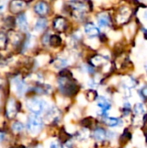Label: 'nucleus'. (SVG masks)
Listing matches in <instances>:
<instances>
[{
	"mask_svg": "<svg viewBox=\"0 0 147 148\" xmlns=\"http://www.w3.org/2000/svg\"><path fill=\"white\" fill-rule=\"evenodd\" d=\"M27 108L30 112L35 114V115H38L45 110L46 103L40 99L33 98L27 101Z\"/></svg>",
	"mask_w": 147,
	"mask_h": 148,
	"instance_id": "nucleus-1",
	"label": "nucleus"
},
{
	"mask_svg": "<svg viewBox=\"0 0 147 148\" xmlns=\"http://www.w3.org/2000/svg\"><path fill=\"white\" fill-rule=\"evenodd\" d=\"M59 85H60L61 91L68 95H75L78 91L76 85L73 83L68 79V77H62V79L59 81Z\"/></svg>",
	"mask_w": 147,
	"mask_h": 148,
	"instance_id": "nucleus-2",
	"label": "nucleus"
},
{
	"mask_svg": "<svg viewBox=\"0 0 147 148\" xmlns=\"http://www.w3.org/2000/svg\"><path fill=\"white\" fill-rule=\"evenodd\" d=\"M27 127L30 134H37L42 128V121L37 115H31L28 120Z\"/></svg>",
	"mask_w": 147,
	"mask_h": 148,
	"instance_id": "nucleus-3",
	"label": "nucleus"
},
{
	"mask_svg": "<svg viewBox=\"0 0 147 148\" xmlns=\"http://www.w3.org/2000/svg\"><path fill=\"white\" fill-rule=\"evenodd\" d=\"M19 103L14 99V98H10L7 101L6 104V116L9 119H13L16 117L17 113L19 112Z\"/></svg>",
	"mask_w": 147,
	"mask_h": 148,
	"instance_id": "nucleus-4",
	"label": "nucleus"
},
{
	"mask_svg": "<svg viewBox=\"0 0 147 148\" xmlns=\"http://www.w3.org/2000/svg\"><path fill=\"white\" fill-rule=\"evenodd\" d=\"M26 5L25 2L23 1H12L10 3V11L12 14H20Z\"/></svg>",
	"mask_w": 147,
	"mask_h": 148,
	"instance_id": "nucleus-5",
	"label": "nucleus"
},
{
	"mask_svg": "<svg viewBox=\"0 0 147 148\" xmlns=\"http://www.w3.org/2000/svg\"><path fill=\"white\" fill-rule=\"evenodd\" d=\"M35 11L40 16H45L48 14L49 10V7L47 3L45 2H39L35 5Z\"/></svg>",
	"mask_w": 147,
	"mask_h": 148,
	"instance_id": "nucleus-6",
	"label": "nucleus"
},
{
	"mask_svg": "<svg viewBox=\"0 0 147 148\" xmlns=\"http://www.w3.org/2000/svg\"><path fill=\"white\" fill-rule=\"evenodd\" d=\"M85 32L88 36L91 37H95L100 35V29L94 23H87L85 25Z\"/></svg>",
	"mask_w": 147,
	"mask_h": 148,
	"instance_id": "nucleus-7",
	"label": "nucleus"
},
{
	"mask_svg": "<svg viewBox=\"0 0 147 148\" xmlns=\"http://www.w3.org/2000/svg\"><path fill=\"white\" fill-rule=\"evenodd\" d=\"M97 106H98L104 113L107 112V110H109L110 108H111V104H110L109 101H108L107 98L103 97V96L98 97V99H97Z\"/></svg>",
	"mask_w": 147,
	"mask_h": 148,
	"instance_id": "nucleus-8",
	"label": "nucleus"
},
{
	"mask_svg": "<svg viewBox=\"0 0 147 148\" xmlns=\"http://www.w3.org/2000/svg\"><path fill=\"white\" fill-rule=\"evenodd\" d=\"M16 23H17V25L21 30L26 31L28 29V22H27L26 16L24 14H19L18 15V16L16 18Z\"/></svg>",
	"mask_w": 147,
	"mask_h": 148,
	"instance_id": "nucleus-9",
	"label": "nucleus"
},
{
	"mask_svg": "<svg viewBox=\"0 0 147 148\" xmlns=\"http://www.w3.org/2000/svg\"><path fill=\"white\" fill-rule=\"evenodd\" d=\"M104 122L112 127H115L118 126H121L123 124V121L119 119V118H115V117H106L104 119Z\"/></svg>",
	"mask_w": 147,
	"mask_h": 148,
	"instance_id": "nucleus-10",
	"label": "nucleus"
},
{
	"mask_svg": "<svg viewBox=\"0 0 147 148\" xmlns=\"http://www.w3.org/2000/svg\"><path fill=\"white\" fill-rule=\"evenodd\" d=\"M110 17L107 14H100L98 16V23L101 27H108L110 25Z\"/></svg>",
	"mask_w": 147,
	"mask_h": 148,
	"instance_id": "nucleus-11",
	"label": "nucleus"
},
{
	"mask_svg": "<svg viewBox=\"0 0 147 148\" xmlns=\"http://www.w3.org/2000/svg\"><path fill=\"white\" fill-rule=\"evenodd\" d=\"M94 137L95 140H97L98 141H102L106 139L107 137V133L104 129L102 128H97L94 130Z\"/></svg>",
	"mask_w": 147,
	"mask_h": 148,
	"instance_id": "nucleus-12",
	"label": "nucleus"
},
{
	"mask_svg": "<svg viewBox=\"0 0 147 148\" xmlns=\"http://www.w3.org/2000/svg\"><path fill=\"white\" fill-rule=\"evenodd\" d=\"M66 26V21L63 17H57L54 21V27L57 30H62Z\"/></svg>",
	"mask_w": 147,
	"mask_h": 148,
	"instance_id": "nucleus-13",
	"label": "nucleus"
},
{
	"mask_svg": "<svg viewBox=\"0 0 147 148\" xmlns=\"http://www.w3.org/2000/svg\"><path fill=\"white\" fill-rule=\"evenodd\" d=\"M47 24H48V22L45 18H39L36 23L35 28L37 31H42L47 27Z\"/></svg>",
	"mask_w": 147,
	"mask_h": 148,
	"instance_id": "nucleus-14",
	"label": "nucleus"
},
{
	"mask_svg": "<svg viewBox=\"0 0 147 148\" xmlns=\"http://www.w3.org/2000/svg\"><path fill=\"white\" fill-rule=\"evenodd\" d=\"M27 89V86L23 81H17L16 82V91L19 95H22L24 94V92Z\"/></svg>",
	"mask_w": 147,
	"mask_h": 148,
	"instance_id": "nucleus-15",
	"label": "nucleus"
},
{
	"mask_svg": "<svg viewBox=\"0 0 147 148\" xmlns=\"http://www.w3.org/2000/svg\"><path fill=\"white\" fill-rule=\"evenodd\" d=\"M8 43V37L4 32H0V49H5Z\"/></svg>",
	"mask_w": 147,
	"mask_h": 148,
	"instance_id": "nucleus-16",
	"label": "nucleus"
},
{
	"mask_svg": "<svg viewBox=\"0 0 147 148\" xmlns=\"http://www.w3.org/2000/svg\"><path fill=\"white\" fill-rule=\"evenodd\" d=\"M61 42H62L61 38L58 36H56V35H53L49 38V43L53 47H58L61 44Z\"/></svg>",
	"mask_w": 147,
	"mask_h": 148,
	"instance_id": "nucleus-17",
	"label": "nucleus"
},
{
	"mask_svg": "<svg viewBox=\"0 0 147 148\" xmlns=\"http://www.w3.org/2000/svg\"><path fill=\"white\" fill-rule=\"evenodd\" d=\"M133 111H134V113H135L136 114L141 115V114H143L145 113V107H144V105L141 104V103H137V104L134 106V108H133Z\"/></svg>",
	"mask_w": 147,
	"mask_h": 148,
	"instance_id": "nucleus-18",
	"label": "nucleus"
},
{
	"mask_svg": "<svg viewBox=\"0 0 147 148\" xmlns=\"http://www.w3.org/2000/svg\"><path fill=\"white\" fill-rule=\"evenodd\" d=\"M14 24H15V21H14V18L11 17V16H9L6 18V20L4 21V25L7 29H11L14 27Z\"/></svg>",
	"mask_w": 147,
	"mask_h": 148,
	"instance_id": "nucleus-19",
	"label": "nucleus"
},
{
	"mask_svg": "<svg viewBox=\"0 0 147 148\" xmlns=\"http://www.w3.org/2000/svg\"><path fill=\"white\" fill-rule=\"evenodd\" d=\"M23 125L21 123V122H18V121H16V122H15L13 125H12V130L15 132V133H19V132H21L23 129Z\"/></svg>",
	"mask_w": 147,
	"mask_h": 148,
	"instance_id": "nucleus-20",
	"label": "nucleus"
},
{
	"mask_svg": "<svg viewBox=\"0 0 147 148\" xmlns=\"http://www.w3.org/2000/svg\"><path fill=\"white\" fill-rule=\"evenodd\" d=\"M87 96L89 100L93 101V100H95V99H98V96H97V93L94 91V90H89L88 93H87Z\"/></svg>",
	"mask_w": 147,
	"mask_h": 148,
	"instance_id": "nucleus-21",
	"label": "nucleus"
},
{
	"mask_svg": "<svg viewBox=\"0 0 147 148\" xmlns=\"http://www.w3.org/2000/svg\"><path fill=\"white\" fill-rule=\"evenodd\" d=\"M67 61L66 60H63V59H59L57 60L56 63H55V66L58 67V68H63L67 65Z\"/></svg>",
	"mask_w": 147,
	"mask_h": 148,
	"instance_id": "nucleus-22",
	"label": "nucleus"
},
{
	"mask_svg": "<svg viewBox=\"0 0 147 148\" xmlns=\"http://www.w3.org/2000/svg\"><path fill=\"white\" fill-rule=\"evenodd\" d=\"M139 94L140 95V96L144 99H147V86L143 87L139 91Z\"/></svg>",
	"mask_w": 147,
	"mask_h": 148,
	"instance_id": "nucleus-23",
	"label": "nucleus"
},
{
	"mask_svg": "<svg viewBox=\"0 0 147 148\" xmlns=\"http://www.w3.org/2000/svg\"><path fill=\"white\" fill-rule=\"evenodd\" d=\"M50 148H65V147H64L62 145H61L60 143H58V142H53V143H51Z\"/></svg>",
	"mask_w": 147,
	"mask_h": 148,
	"instance_id": "nucleus-24",
	"label": "nucleus"
},
{
	"mask_svg": "<svg viewBox=\"0 0 147 148\" xmlns=\"http://www.w3.org/2000/svg\"><path fill=\"white\" fill-rule=\"evenodd\" d=\"M5 4H6V2H0V11H3L5 10Z\"/></svg>",
	"mask_w": 147,
	"mask_h": 148,
	"instance_id": "nucleus-25",
	"label": "nucleus"
},
{
	"mask_svg": "<svg viewBox=\"0 0 147 148\" xmlns=\"http://www.w3.org/2000/svg\"><path fill=\"white\" fill-rule=\"evenodd\" d=\"M4 136H5L4 133H3V132H0V142H2V141H3V140L4 139Z\"/></svg>",
	"mask_w": 147,
	"mask_h": 148,
	"instance_id": "nucleus-26",
	"label": "nucleus"
},
{
	"mask_svg": "<svg viewBox=\"0 0 147 148\" xmlns=\"http://www.w3.org/2000/svg\"><path fill=\"white\" fill-rule=\"evenodd\" d=\"M3 83H4V80H3V78L2 76H0V87L3 86Z\"/></svg>",
	"mask_w": 147,
	"mask_h": 148,
	"instance_id": "nucleus-27",
	"label": "nucleus"
},
{
	"mask_svg": "<svg viewBox=\"0 0 147 148\" xmlns=\"http://www.w3.org/2000/svg\"><path fill=\"white\" fill-rule=\"evenodd\" d=\"M145 16H146V19H147V11H146V14H145Z\"/></svg>",
	"mask_w": 147,
	"mask_h": 148,
	"instance_id": "nucleus-28",
	"label": "nucleus"
},
{
	"mask_svg": "<svg viewBox=\"0 0 147 148\" xmlns=\"http://www.w3.org/2000/svg\"><path fill=\"white\" fill-rule=\"evenodd\" d=\"M146 72H147V66H146Z\"/></svg>",
	"mask_w": 147,
	"mask_h": 148,
	"instance_id": "nucleus-29",
	"label": "nucleus"
},
{
	"mask_svg": "<svg viewBox=\"0 0 147 148\" xmlns=\"http://www.w3.org/2000/svg\"><path fill=\"white\" fill-rule=\"evenodd\" d=\"M0 58H1V55H0Z\"/></svg>",
	"mask_w": 147,
	"mask_h": 148,
	"instance_id": "nucleus-30",
	"label": "nucleus"
}]
</instances>
